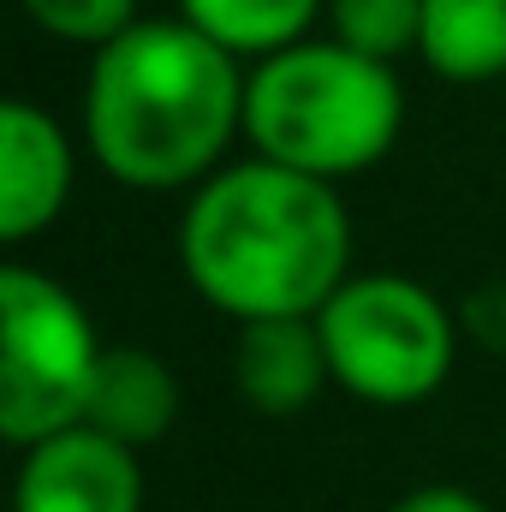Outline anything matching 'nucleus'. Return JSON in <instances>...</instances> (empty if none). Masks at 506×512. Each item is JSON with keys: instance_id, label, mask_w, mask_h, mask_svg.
<instances>
[{"instance_id": "7", "label": "nucleus", "mask_w": 506, "mask_h": 512, "mask_svg": "<svg viewBox=\"0 0 506 512\" xmlns=\"http://www.w3.org/2000/svg\"><path fill=\"white\" fill-rule=\"evenodd\" d=\"M78 185V149L66 126L12 96L0 108V239L6 245H30L36 233H48Z\"/></svg>"}, {"instance_id": "3", "label": "nucleus", "mask_w": 506, "mask_h": 512, "mask_svg": "<svg viewBox=\"0 0 506 512\" xmlns=\"http://www.w3.org/2000/svg\"><path fill=\"white\" fill-rule=\"evenodd\" d=\"M399 126H405L399 72L334 36L292 42L286 54L256 60L245 78L251 155L328 185L370 173L399 143Z\"/></svg>"}, {"instance_id": "4", "label": "nucleus", "mask_w": 506, "mask_h": 512, "mask_svg": "<svg viewBox=\"0 0 506 512\" xmlns=\"http://www.w3.org/2000/svg\"><path fill=\"white\" fill-rule=\"evenodd\" d=\"M102 334L72 286L30 262H0V435L36 447L78 429L102 370Z\"/></svg>"}, {"instance_id": "11", "label": "nucleus", "mask_w": 506, "mask_h": 512, "mask_svg": "<svg viewBox=\"0 0 506 512\" xmlns=\"http://www.w3.org/2000/svg\"><path fill=\"white\" fill-rule=\"evenodd\" d=\"M179 18L221 42L233 60H268L292 42H310L316 18H328V0H179Z\"/></svg>"}, {"instance_id": "1", "label": "nucleus", "mask_w": 506, "mask_h": 512, "mask_svg": "<svg viewBox=\"0 0 506 512\" xmlns=\"http://www.w3.org/2000/svg\"><path fill=\"white\" fill-rule=\"evenodd\" d=\"M179 268L191 292L239 328L316 316L352 280V215L328 179L245 155L191 191Z\"/></svg>"}, {"instance_id": "10", "label": "nucleus", "mask_w": 506, "mask_h": 512, "mask_svg": "<svg viewBox=\"0 0 506 512\" xmlns=\"http://www.w3.org/2000/svg\"><path fill=\"white\" fill-rule=\"evenodd\" d=\"M417 54L447 84L506 78V0H423Z\"/></svg>"}, {"instance_id": "5", "label": "nucleus", "mask_w": 506, "mask_h": 512, "mask_svg": "<svg viewBox=\"0 0 506 512\" xmlns=\"http://www.w3.org/2000/svg\"><path fill=\"white\" fill-rule=\"evenodd\" d=\"M316 328L334 364V387L381 411H405L441 393L459 358L447 304L411 274H352L316 310Z\"/></svg>"}, {"instance_id": "13", "label": "nucleus", "mask_w": 506, "mask_h": 512, "mask_svg": "<svg viewBox=\"0 0 506 512\" xmlns=\"http://www.w3.org/2000/svg\"><path fill=\"white\" fill-rule=\"evenodd\" d=\"M18 6L42 36L78 48H108L137 24V0H18Z\"/></svg>"}, {"instance_id": "6", "label": "nucleus", "mask_w": 506, "mask_h": 512, "mask_svg": "<svg viewBox=\"0 0 506 512\" xmlns=\"http://www.w3.org/2000/svg\"><path fill=\"white\" fill-rule=\"evenodd\" d=\"M12 512H143V465L90 423L60 429L18 453Z\"/></svg>"}, {"instance_id": "2", "label": "nucleus", "mask_w": 506, "mask_h": 512, "mask_svg": "<svg viewBox=\"0 0 506 512\" xmlns=\"http://www.w3.org/2000/svg\"><path fill=\"white\" fill-rule=\"evenodd\" d=\"M245 78L185 18H137L90 60L84 143L126 191H197L245 137Z\"/></svg>"}, {"instance_id": "9", "label": "nucleus", "mask_w": 506, "mask_h": 512, "mask_svg": "<svg viewBox=\"0 0 506 512\" xmlns=\"http://www.w3.org/2000/svg\"><path fill=\"white\" fill-rule=\"evenodd\" d=\"M84 423L114 435L131 453H143L179 423V376L143 346H108L102 370H96V387H90Z\"/></svg>"}, {"instance_id": "14", "label": "nucleus", "mask_w": 506, "mask_h": 512, "mask_svg": "<svg viewBox=\"0 0 506 512\" xmlns=\"http://www.w3.org/2000/svg\"><path fill=\"white\" fill-rule=\"evenodd\" d=\"M387 512H489V507L471 489H459V483H423V489L399 495Z\"/></svg>"}, {"instance_id": "12", "label": "nucleus", "mask_w": 506, "mask_h": 512, "mask_svg": "<svg viewBox=\"0 0 506 512\" xmlns=\"http://www.w3.org/2000/svg\"><path fill=\"white\" fill-rule=\"evenodd\" d=\"M328 36L393 66L423 42V0H328Z\"/></svg>"}, {"instance_id": "8", "label": "nucleus", "mask_w": 506, "mask_h": 512, "mask_svg": "<svg viewBox=\"0 0 506 512\" xmlns=\"http://www.w3.org/2000/svg\"><path fill=\"white\" fill-rule=\"evenodd\" d=\"M334 382L328 346L316 316H280V322H245L233 340V387L262 417H298Z\"/></svg>"}]
</instances>
